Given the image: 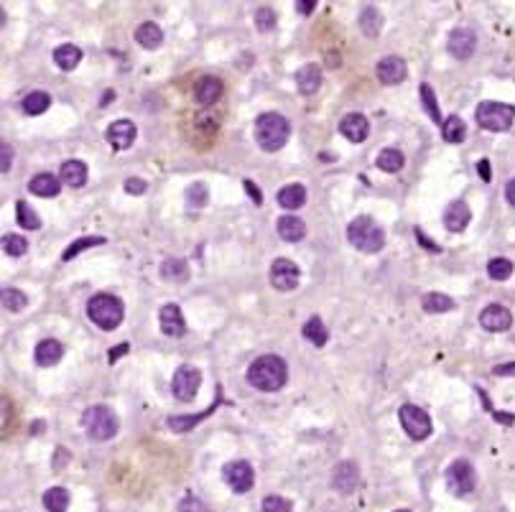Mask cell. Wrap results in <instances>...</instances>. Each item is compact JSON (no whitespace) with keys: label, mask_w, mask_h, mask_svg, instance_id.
<instances>
[{"label":"cell","mask_w":515,"mask_h":512,"mask_svg":"<svg viewBox=\"0 0 515 512\" xmlns=\"http://www.w3.org/2000/svg\"><path fill=\"white\" fill-rule=\"evenodd\" d=\"M3 250L11 257H21L28 250V240H24L21 235H6V238H3Z\"/></svg>","instance_id":"obj_43"},{"label":"cell","mask_w":515,"mask_h":512,"mask_svg":"<svg viewBox=\"0 0 515 512\" xmlns=\"http://www.w3.org/2000/svg\"><path fill=\"white\" fill-rule=\"evenodd\" d=\"M421 306H424L426 314H447V311H452L457 304L452 301V296H447V293H426Z\"/></svg>","instance_id":"obj_32"},{"label":"cell","mask_w":515,"mask_h":512,"mask_svg":"<svg viewBox=\"0 0 515 512\" xmlns=\"http://www.w3.org/2000/svg\"><path fill=\"white\" fill-rule=\"evenodd\" d=\"M33 357H36V362L41 367H54L56 362H61V357H64V344L56 339H41L36 344Z\"/></svg>","instance_id":"obj_21"},{"label":"cell","mask_w":515,"mask_h":512,"mask_svg":"<svg viewBox=\"0 0 515 512\" xmlns=\"http://www.w3.org/2000/svg\"><path fill=\"white\" fill-rule=\"evenodd\" d=\"M513 270V260H508V257H492L487 262V275H490L492 281H508Z\"/></svg>","instance_id":"obj_38"},{"label":"cell","mask_w":515,"mask_h":512,"mask_svg":"<svg viewBox=\"0 0 515 512\" xmlns=\"http://www.w3.org/2000/svg\"><path fill=\"white\" fill-rule=\"evenodd\" d=\"M59 178L69 186H85L87 181V164L85 161H67L61 164Z\"/></svg>","instance_id":"obj_26"},{"label":"cell","mask_w":515,"mask_h":512,"mask_svg":"<svg viewBox=\"0 0 515 512\" xmlns=\"http://www.w3.org/2000/svg\"><path fill=\"white\" fill-rule=\"evenodd\" d=\"M161 275H164L166 281H176V283L187 281L189 262L184 260V257H169V260H164V265H161Z\"/></svg>","instance_id":"obj_31"},{"label":"cell","mask_w":515,"mask_h":512,"mask_svg":"<svg viewBox=\"0 0 515 512\" xmlns=\"http://www.w3.org/2000/svg\"><path fill=\"white\" fill-rule=\"evenodd\" d=\"M82 423L90 439L110 441L118 433V415L105 405H92L82 413Z\"/></svg>","instance_id":"obj_5"},{"label":"cell","mask_w":515,"mask_h":512,"mask_svg":"<svg viewBox=\"0 0 515 512\" xmlns=\"http://www.w3.org/2000/svg\"><path fill=\"white\" fill-rule=\"evenodd\" d=\"M279 204L283 209H301L306 204V189L301 183H288L279 191Z\"/></svg>","instance_id":"obj_27"},{"label":"cell","mask_w":515,"mask_h":512,"mask_svg":"<svg viewBox=\"0 0 515 512\" xmlns=\"http://www.w3.org/2000/svg\"><path fill=\"white\" fill-rule=\"evenodd\" d=\"M43 507L49 512H64L69 507V492L64 487H51L43 492Z\"/></svg>","instance_id":"obj_35"},{"label":"cell","mask_w":515,"mask_h":512,"mask_svg":"<svg viewBox=\"0 0 515 512\" xmlns=\"http://www.w3.org/2000/svg\"><path fill=\"white\" fill-rule=\"evenodd\" d=\"M515 120V107L505 102H479L477 105V122L485 130H492V133H503L513 125Z\"/></svg>","instance_id":"obj_6"},{"label":"cell","mask_w":515,"mask_h":512,"mask_svg":"<svg viewBox=\"0 0 515 512\" xmlns=\"http://www.w3.org/2000/svg\"><path fill=\"white\" fill-rule=\"evenodd\" d=\"M288 135H291V122L279 112H263L255 120V141L263 151H281L288 143Z\"/></svg>","instance_id":"obj_2"},{"label":"cell","mask_w":515,"mask_h":512,"mask_svg":"<svg viewBox=\"0 0 515 512\" xmlns=\"http://www.w3.org/2000/svg\"><path fill=\"white\" fill-rule=\"evenodd\" d=\"M263 512H293L291 510V502L281 497V494H268L266 500H263Z\"/></svg>","instance_id":"obj_46"},{"label":"cell","mask_w":515,"mask_h":512,"mask_svg":"<svg viewBox=\"0 0 515 512\" xmlns=\"http://www.w3.org/2000/svg\"><path fill=\"white\" fill-rule=\"evenodd\" d=\"M288 380V367L279 354H261L253 365L248 367V383L261 393L281 390Z\"/></svg>","instance_id":"obj_1"},{"label":"cell","mask_w":515,"mask_h":512,"mask_svg":"<svg viewBox=\"0 0 515 512\" xmlns=\"http://www.w3.org/2000/svg\"><path fill=\"white\" fill-rule=\"evenodd\" d=\"M87 316L98 324L103 331H113L120 326L125 309H123V301L118 296H113V293H95L87 301Z\"/></svg>","instance_id":"obj_3"},{"label":"cell","mask_w":515,"mask_h":512,"mask_svg":"<svg viewBox=\"0 0 515 512\" xmlns=\"http://www.w3.org/2000/svg\"><path fill=\"white\" fill-rule=\"evenodd\" d=\"M54 61L59 69L69 72V69H74L79 61H82V51H79V46H74V43H61V46L54 49Z\"/></svg>","instance_id":"obj_28"},{"label":"cell","mask_w":515,"mask_h":512,"mask_svg":"<svg viewBox=\"0 0 515 512\" xmlns=\"http://www.w3.org/2000/svg\"><path fill=\"white\" fill-rule=\"evenodd\" d=\"M271 286L279 288V291H293L301 281V270L293 260L288 257H279V260H273L271 265Z\"/></svg>","instance_id":"obj_11"},{"label":"cell","mask_w":515,"mask_h":512,"mask_svg":"<svg viewBox=\"0 0 515 512\" xmlns=\"http://www.w3.org/2000/svg\"><path fill=\"white\" fill-rule=\"evenodd\" d=\"M125 191H128V194H143V191H146V181H143V178H138V176L128 178V181H125Z\"/></svg>","instance_id":"obj_48"},{"label":"cell","mask_w":515,"mask_h":512,"mask_svg":"<svg viewBox=\"0 0 515 512\" xmlns=\"http://www.w3.org/2000/svg\"><path fill=\"white\" fill-rule=\"evenodd\" d=\"M442 135H444V141H447V143H462V141H464V135H467L464 120H462V117H457V115L447 117V120H444V125H442Z\"/></svg>","instance_id":"obj_36"},{"label":"cell","mask_w":515,"mask_h":512,"mask_svg":"<svg viewBox=\"0 0 515 512\" xmlns=\"http://www.w3.org/2000/svg\"><path fill=\"white\" fill-rule=\"evenodd\" d=\"M296 85L303 95H314L321 87V67L319 64H303L296 72Z\"/></svg>","instance_id":"obj_23"},{"label":"cell","mask_w":515,"mask_h":512,"mask_svg":"<svg viewBox=\"0 0 515 512\" xmlns=\"http://www.w3.org/2000/svg\"><path fill=\"white\" fill-rule=\"evenodd\" d=\"M398 512H408V510H398Z\"/></svg>","instance_id":"obj_58"},{"label":"cell","mask_w":515,"mask_h":512,"mask_svg":"<svg viewBox=\"0 0 515 512\" xmlns=\"http://www.w3.org/2000/svg\"><path fill=\"white\" fill-rule=\"evenodd\" d=\"M447 49L454 59L464 61L474 54V49H477V36H474L469 28H457V31H452V36H449Z\"/></svg>","instance_id":"obj_13"},{"label":"cell","mask_w":515,"mask_h":512,"mask_svg":"<svg viewBox=\"0 0 515 512\" xmlns=\"http://www.w3.org/2000/svg\"><path fill=\"white\" fill-rule=\"evenodd\" d=\"M125 352H130V344H120V347L110 349V352H108V362L113 365V362H118V357H123Z\"/></svg>","instance_id":"obj_53"},{"label":"cell","mask_w":515,"mask_h":512,"mask_svg":"<svg viewBox=\"0 0 515 512\" xmlns=\"http://www.w3.org/2000/svg\"><path fill=\"white\" fill-rule=\"evenodd\" d=\"M447 487L452 494H469L477 487V471L467 459H457V462L449 464L447 469Z\"/></svg>","instance_id":"obj_8"},{"label":"cell","mask_w":515,"mask_h":512,"mask_svg":"<svg viewBox=\"0 0 515 512\" xmlns=\"http://www.w3.org/2000/svg\"><path fill=\"white\" fill-rule=\"evenodd\" d=\"M158 324H161V331L166 336H184L187 334V321L182 316V309L176 304H166L161 306L158 311Z\"/></svg>","instance_id":"obj_15"},{"label":"cell","mask_w":515,"mask_h":512,"mask_svg":"<svg viewBox=\"0 0 515 512\" xmlns=\"http://www.w3.org/2000/svg\"><path fill=\"white\" fill-rule=\"evenodd\" d=\"M207 199H209V191H207L204 183H192L187 189V204L192 209H199L207 204Z\"/></svg>","instance_id":"obj_44"},{"label":"cell","mask_w":515,"mask_h":512,"mask_svg":"<svg viewBox=\"0 0 515 512\" xmlns=\"http://www.w3.org/2000/svg\"><path fill=\"white\" fill-rule=\"evenodd\" d=\"M105 135H108V143L115 148V151H125V148L133 146L138 130H135V125L130 120H118L110 125Z\"/></svg>","instance_id":"obj_17"},{"label":"cell","mask_w":515,"mask_h":512,"mask_svg":"<svg viewBox=\"0 0 515 512\" xmlns=\"http://www.w3.org/2000/svg\"><path fill=\"white\" fill-rule=\"evenodd\" d=\"M212 410H214V405H212L209 410H204V413H199V415H171V418H169L166 423H169L171 431L184 433V431H189V428H194L197 423H199L202 418H207V415L212 413Z\"/></svg>","instance_id":"obj_39"},{"label":"cell","mask_w":515,"mask_h":512,"mask_svg":"<svg viewBox=\"0 0 515 512\" xmlns=\"http://www.w3.org/2000/svg\"><path fill=\"white\" fill-rule=\"evenodd\" d=\"M416 240H418V242H421V245H424V247H429V250L439 252V245L429 242V238H426V235H424V232H421V230H416Z\"/></svg>","instance_id":"obj_55"},{"label":"cell","mask_w":515,"mask_h":512,"mask_svg":"<svg viewBox=\"0 0 515 512\" xmlns=\"http://www.w3.org/2000/svg\"><path fill=\"white\" fill-rule=\"evenodd\" d=\"M135 41L143 49H158L164 43V31L158 28V23H153V21H146V23H140L135 28Z\"/></svg>","instance_id":"obj_24"},{"label":"cell","mask_w":515,"mask_h":512,"mask_svg":"<svg viewBox=\"0 0 515 512\" xmlns=\"http://www.w3.org/2000/svg\"><path fill=\"white\" fill-rule=\"evenodd\" d=\"M0 299H3V306H6L8 311H24L26 306H28V296L24 291H19V288H6Z\"/></svg>","instance_id":"obj_40"},{"label":"cell","mask_w":515,"mask_h":512,"mask_svg":"<svg viewBox=\"0 0 515 512\" xmlns=\"http://www.w3.org/2000/svg\"><path fill=\"white\" fill-rule=\"evenodd\" d=\"M301 334L306 336V339H309L314 347H324V344L329 341V329L324 326V321H321L319 316H311L309 321L303 324Z\"/></svg>","instance_id":"obj_29"},{"label":"cell","mask_w":515,"mask_h":512,"mask_svg":"<svg viewBox=\"0 0 515 512\" xmlns=\"http://www.w3.org/2000/svg\"><path fill=\"white\" fill-rule=\"evenodd\" d=\"M477 171H479V176H482V181H490V178H492V174H490V161H487V159L479 161Z\"/></svg>","instance_id":"obj_54"},{"label":"cell","mask_w":515,"mask_h":512,"mask_svg":"<svg viewBox=\"0 0 515 512\" xmlns=\"http://www.w3.org/2000/svg\"><path fill=\"white\" fill-rule=\"evenodd\" d=\"M505 199H508L510 204L515 207V178H510L508 186H505Z\"/></svg>","instance_id":"obj_56"},{"label":"cell","mask_w":515,"mask_h":512,"mask_svg":"<svg viewBox=\"0 0 515 512\" xmlns=\"http://www.w3.org/2000/svg\"><path fill=\"white\" fill-rule=\"evenodd\" d=\"M347 240L363 252H378L385 245V232H383V227L373 217L363 214V217H355L347 225Z\"/></svg>","instance_id":"obj_4"},{"label":"cell","mask_w":515,"mask_h":512,"mask_svg":"<svg viewBox=\"0 0 515 512\" xmlns=\"http://www.w3.org/2000/svg\"><path fill=\"white\" fill-rule=\"evenodd\" d=\"M199 385H202V372L192 365H182L179 370L174 372V380H171V390L179 400L189 402L194 400L197 393H199Z\"/></svg>","instance_id":"obj_9"},{"label":"cell","mask_w":515,"mask_h":512,"mask_svg":"<svg viewBox=\"0 0 515 512\" xmlns=\"http://www.w3.org/2000/svg\"><path fill=\"white\" fill-rule=\"evenodd\" d=\"M245 191H248V194L253 196V201H255V204H258V207H261V204H263V194H261V189H258V186H255L253 181H245Z\"/></svg>","instance_id":"obj_52"},{"label":"cell","mask_w":515,"mask_h":512,"mask_svg":"<svg viewBox=\"0 0 515 512\" xmlns=\"http://www.w3.org/2000/svg\"><path fill=\"white\" fill-rule=\"evenodd\" d=\"M255 26H258V31H263V33L273 31L276 28V11L268 6H261L255 11Z\"/></svg>","instance_id":"obj_45"},{"label":"cell","mask_w":515,"mask_h":512,"mask_svg":"<svg viewBox=\"0 0 515 512\" xmlns=\"http://www.w3.org/2000/svg\"><path fill=\"white\" fill-rule=\"evenodd\" d=\"M479 324H482V329L487 331H508L513 326V314L500 304H492L487 309H482L479 314Z\"/></svg>","instance_id":"obj_14"},{"label":"cell","mask_w":515,"mask_h":512,"mask_svg":"<svg viewBox=\"0 0 515 512\" xmlns=\"http://www.w3.org/2000/svg\"><path fill=\"white\" fill-rule=\"evenodd\" d=\"M28 189L36 196H56L61 191V178H56L54 174H38L31 178Z\"/></svg>","instance_id":"obj_25"},{"label":"cell","mask_w":515,"mask_h":512,"mask_svg":"<svg viewBox=\"0 0 515 512\" xmlns=\"http://www.w3.org/2000/svg\"><path fill=\"white\" fill-rule=\"evenodd\" d=\"M49 105H51L49 92H28L24 97V112H28V115H41V112L49 110Z\"/></svg>","instance_id":"obj_34"},{"label":"cell","mask_w":515,"mask_h":512,"mask_svg":"<svg viewBox=\"0 0 515 512\" xmlns=\"http://www.w3.org/2000/svg\"><path fill=\"white\" fill-rule=\"evenodd\" d=\"M11 166H13V148L8 146V143H3V166H0V171H3V174H8V171H11Z\"/></svg>","instance_id":"obj_50"},{"label":"cell","mask_w":515,"mask_h":512,"mask_svg":"<svg viewBox=\"0 0 515 512\" xmlns=\"http://www.w3.org/2000/svg\"><path fill=\"white\" fill-rule=\"evenodd\" d=\"M16 217H19V225L24 230H38L41 227V220H38V214L26 204V201H19V207H16Z\"/></svg>","instance_id":"obj_41"},{"label":"cell","mask_w":515,"mask_h":512,"mask_svg":"<svg viewBox=\"0 0 515 512\" xmlns=\"http://www.w3.org/2000/svg\"><path fill=\"white\" fill-rule=\"evenodd\" d=\"M340 133L345 135L347 141H352V143H365V141H368V135H370L368 117L360 115V112H350V115L342 117Z\"/></svg>","instance_id":"obj_16"},{"label":"cell","mask_w":515,"mask_h":512,"mask_svg":"<svg viewBox=\"0 0 515 512\" xmlns=\"http://www.w3.org/2000/svg\"><path fill=\"white\" fill-rule=\"evenodd\" d=\"M398 418H400V426H403V431H406L413 441L429 439L431 431H434L429 413H426L424 408H418V405H400Z\"/></svg>","instance_id":"obj_7"},{"label":"cell","mask_w":515,"mask_h":512,"mask_svg":"<svg viewBox=\"0 0 515 512\" xmlns=\"http://www.w3.org/2000/svg\"><path fill=\"white\" fill-rule=\"evenodd\" d=\"M403 164H406V159L398 148H383L380 156H378V169H383L385 174H395V171L403 169Z\"/></svg>","instance_id":"obj_33"},{"label":"cell","mask_w":515,"mask_h":512,"mask_svg":"<svg viewBox=\"0 0 515 512\" xmlns=\"http://www.w3.org/2000/svg\"><path fill=\"white\" fill-rule=\"evenodd\" d=\"M179 512H209V510H207V505L199 497H184L182 505H179Z\"/></svg>","instance_id":"obj_47"},{"label":"cell","mask_w":515,"mask_h":512,"mask_svg":"<svg viewBox=\"0 0 515 512\" xmlns=\"http://www.w3.org/2000/svg\"><path fill=\"white\" fill-rule=\"evenodd\" d=\"M98 245H105V238H100V235H95V238H79V240H74V242L69 245L67 250L61 252V260H64V262L74 260V257H77L79 252H85L87 247H98Z\"/></svg>","instance_id":"obj_37"},{"label":"cell","mask_w":515,"mask_h":512,"mask_svg":"<svg viewBox=\"0 0 515 512\" xmlns=\"http://www.w3.org/2000/svg\"><path fill=\"white\" fill-rule=\"evenodd\" d=\"M375 72H378V80H380L383 85L393 87L406 80L408 69H406V61L400 59V56H383V59L378 61Z\"/></svg>","instance_id":"obj_12"},{"label":"cell","mask_w":515,"mask_h":512,"mask_svg":"<svg viewBox=\"0 0 515 512\" xmlns=\"http://www.w3.org/2000/svg\"><path fill=\"white\" fill-rule=\"evenodd\" d=\"M222 476H224V482H227V487H230L232 492H237V494L250 492V489H253V484H255V471H253V466H250L248 462L224 464Z\"/></svg>","instance_id":"obj_10"},{"label":"cell","mask_w":515,"mask_h":512,"mask_svg":"<svg viewBox=\"0 0 515 512\" xmlns=\"http://www.w3.org/2000/svg\"><path fill=\"white\" fill-rule=\"evenodd\" d=\"M492 375H497V378H515V362H505V365H497L495 370H492Z\"/></svg>","instance_id":"obj_49"},{"label":"cell","mask_w":515,"mask_h":512,"mask_svg":"<svg viewBox=\"0 0 515 512\" xmlns=\"http://www.w3.org/2000/svg\"><path fill=\"white\" fill-rule=\"evenodd\" d=\"M303 235H306L303 220H298L293 214L279 217V238L281 240H286V242H298V240H303Z\"/></svg>","instance_id":"obj_22"},{"label":"cell","mask_w":515,"mask_h":512,"mask_svg":"<svg viewBox=\"0 0 515 512\" xmlns=\"http://www.w3.org/2000/svg\"><path fill=\"white\" fill-rule=\"evenodd\" d=\"M469 220H472V212H469V207H467V201H462V199L452 201V204L447 207V212H444V227H447L449 232L467 230Z\"/></svg>","instance_id":"obj_18"},{"label":"cell","mask_w":515,"mask_h":512,"mask_svg":"<svg viewBox=\"0 0 515 512\" xmlns=\"http://www.w3.org/2000/svg\"><path fill=\"white\" fill-rule=\"evenodd\" d=\"M222 90H224V85L219 77H202L194 87V97L199 105H212L222 97Z\"/></svg>","instance_id":"obj_20"},{"label":"cell","mask_w":515,"mask_h":512,"mask_svg":"<svg viewBox=\"0 0 515 512\" xmlns=\"http://www.w3.org/2000/svg\"><path fill=\"white\" fill-rule=\"evenodd\" d=\"M421 102H424L426 112L434 122H442V110H439V102H437V95L431 90L429 85H421Z\"/></svg>","instance_id":"obj_42"},{"label":"cell","mask_w":515,"mask_h":512,"mask_svg":"<svg viewBox=\"0 0 515 512\" xmlns=\"http://www.w3.org/2000/svg\"><path fill=\"white\" fill-rule=\"evenodd\" d=\"M358 482H360V469H358V464H352V462H342L332 474V484L345 494L355 492Z\"/></svg>","instance_id":"obj_19"},{"label":"cell","mask_w":515,"mask_h":512,"mask_svg":"<svg viewBox=\"0 0 515 512\" xmlns=\"http://www.w3.org/2000/svg\"><path fill=\"white\" fill-rule=\"evenodd\" d=\"M113 100H115V92H113V90H110V92H105V95H103V105L113 102Z\"/></svg>","instance_id":"obj_57"},{"label":"cell","mask_w":515,"mask_h":512,"mask_svg":"<svg viewBox=\"0 0 515 512\" xmlns=\"http://www.w3.org/2000/svg\"><path fill=\"white\" fill-rule=\"evenodd\" d=\"M360 28L365 31V36L375 38L383 28V16L375 6H365L363 13H360Z\"/></svg>","instance_id":"obj_30"},{"label":"cell","mask_w":515,"mask_h":512,"mask_svg":"<svg viewBox=\"0 0 515 512\" xmlns=\"http://www.w3.org/2000/svg\"><path fill=\"white\" fill-rule=\"evenodd\" d=\"M314 8H316L314 0H298V3H296V13H298V16H309V13H314Z\"/></svg>","instance_id":"obj_51"}]
</instances>
